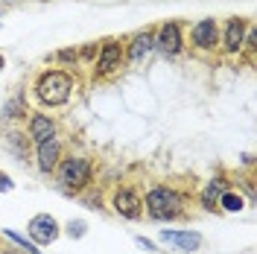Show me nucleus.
<instances>
[{
	"label": "nucleus",
	"mask_w": 257,
	"mask_h": 254,
	"mask_svg": "<svg viewBox=\"0 0 257 254\" xmlns=\"http://www.w3.org/2000/svg\"><path fill=\"white\" fill-rule=\"evenodd\" d=\"M79 91V79L73 70H62V67H47L41 70L35 82H32V96L41 108H62L67 105L73 94Z\"/></svg>",
	"instance_id": "nucleus-1"
},
{
	"label": "nucleus",
	"mask_w": 257,
	"mask_h": 254,
	"mask_svg": "<svg viewBox=\"0 0 257 254\" xmlns=\"http://www.w3.org/2000/svg\"><path fill=\"white\" fill-rule=\"evenodd\" d=\"M32 152H35V170L41 175H53L56 167H59V161L64 158V143L59 138H53V141L38 143Z\"/></svg>",
	"instance_id": "nucleus-13"
},
{
	"label": "nucleus",
	"mask_w": 257,
	"mask_h": 254,
	"mask_svg": "<svg viewBox=\"0 0 257 254\" xmlns=\"http://www.w3.org/2000/svg\"><path fill=\"white\" fill-rule=\"evenodd\" d=\"M0 120L9 123V126H15V123H21V120H27V96L24 94L9 96V99L0 105Z\"/></svg>",
	"instance_id": "nucleus-16"
},
{
	"label": "nucleus",
	"mask_w": 257,
	"mask_h": 254,
	"mask_svg": "<svg viewBox=\"0 0 257 254\" xmlns=\"http://www.w3.org/2000/svg\"><path fill=\"white\" fill-rule=\"evenodd\" d=\"M56 181L67 196H79L94 187V158L88 155H64L56 167Z\"/></svg>",
	"instance_id": "nucleus-3"
},
{
	"label": "nucleus",
	"mask_w": 257,
	"mask_h": 254,
	"mask_svg": "<svg viewBox=\"0 0 257 254\" xmlns=\"http://www.w3.org/2000/svg\"><path fill=\"white\" fill-rule=\"evenodd\" d=\"M158 242L161 245H167V248H178V251H199L202 245H205V237L199 234V231H178V228H164L158 231Z\"/></svg>",
	"instance_id": "nucleus-12"
},
{
	"label": "nucleus",
	"mask_w": 257,
	"mask_h": 254,
	"mask_svg": "<svg viewBox=\"0 0 257 254\" xmlns=\"http://www.w3.org/2000/svg\"><path fill=\"white\" fill-rule=\"evenodd\" d=\"M234 190H240V193H245V196H248V202H251V205H254V178H251V175H245V178H237V187H234Z\"/></svg>",
	"instance_id": "nucleus-22"
},
{
	"label": "nucleus",
	"mask_w": 257,
	"mask_h": 254,
	"mask_svg": "<svg viewBox=\"0 0 257 254\" xmlns=\"http://www.w3.org/2000/svg\"><path fill=\"white\" fill-rule=\"evenodd\" d=\"M135 245H138V248H144V251H149V254H158V251H161L158 242H152V239L141 237V234H135Z\"/></svg>",
	"instance_id": "nucleus-24"
},
{
	"label": "nucleus",
	"mask_w": 257,
	"mask_h": 254,
	"mask_svg": "<svg viewBox=\"0 0 257 254\" xmlns=\"http://www.w3.org/2000/svg\"><path fill=\"white\" fill-rule=\"evenodd\" d=\"M240 164L245 167V170H251V167H254V155H251V152H242V155H240Z\"/></svg>",
	"instance_id": "nucleus-26"
},
{
	"label": "nucleus",
	"mask_w": 257,
	"mask_h": 254,
	"mask_svg": "<svg viewBox=\"0 0 257 254\" xmlns=\"http://www.w3.org/2000/svg\"><path fill=\"white\" fill-rule=\"evenodd\" d=\"M190 50L202 53V56H213L219 53V21L216 18H199L190 27V35H184Z\"/></svg>",
	"instance_id": "nucleus-8"
},
{
	"label": "nucleus",
	"mask_w": 257,
	"mask_h": 254,
	"mask_svg": "<svg viewBox=\"0 0 257 254\" xmlns=\"http://www.w3.org/2000/svg\"><path fill=\"white\" fill-rule=\"evenodd\" d=\"M94 67V79L105 82L117 76L123 67H126V47H123V38H99V53H96V62L91 64Z\"/></svg>",
	"instance_id": "nucleus-4"
},
{
	"label": "nucleus",
	"mask_w": 257,
	"mask_h": 254,
	"mask_svg": "<svg viewBox=\"0 0 257 254\" xmlns=\"http://www.w3.org/2000/svg\"><path fill=\"white\" fill-rule=\"evenodd\" d=\"M0 21H3V6H0Z\"/></svg>",
	"instance_id": "nucleus-28"
},
{
	"label": "nucleus",
	"mask_w": 257,
	"mask_h": 254,
	"mask_svg": "<svg viewBox=\"0 0 257 254\" xmlns=\"http://www.w3.org/2000/svg\"><path fill=\"white\" fill-rule=\"evenodd\" d=\"M53 62L64 64V67H73V73H76V67H79V53H76V47H62L53 53Z\"/></svg>",
	"instance_id": "nucleus-19"
},
{
	"label": "nucleus",
	"mask_w": 257,
	"mask_h": 254,
	"mask_svg": "<svg viewBox=\"0 0 257 254\" xmlns=\"http://www.w3.org/2000/svg\"><path fill=\"white\" fill-rule=\"evenodd\" d=\"M144 213L161 225L178 222L187 216V193L176 190L173 184H152L144 193Z\"/></svg>",
	"instance_id": "nucleus-2"
},
{
	"label": "nucleus",
	"mask_w": 257,
	"mask_h": 254,
	"mask_svg": "<svg viewBox=\"0 0 257 254\" xmlns=\"http://www.w3.org/2000/svg\"><path fill=\"white\" fill-rule=\"evenodd\" d=\"M248 27H251V21L242 15H234L225 24H219V53L225 59H240L242 56V44H245Z\"/></svg>",
	"instance_id": "nucleus-5"
},
{
	"label": "nucleus",
	"mask_w": 257,
	"mask_h": 254,
	"mask_svg": "<svg viewBox=\"0 0 257 254\" xmlns=\"http://www.w3.org/2000/svg\"><path fill=\"white\" fill-rule=\"evenodd\" d=\"M27 237L41 248V245H53L56 239L62 237V225L56 216H50V213H35L30 222H27Z\"/></svg>",
	"instance_id": "nucleus-10"
},
{
	"label": "nucleus",
	"mask_w": 257,
	"mask_h": 254,
	"mask_svg": "<svg viewBox=\"0 0 257 254\" xmlns=\"http://www.w3.org/2000/svg\"><path fill=\"white\" fill-rule=\"evenodd\" d=\"M187 50V38H184V24L181 21H164L155 27V53L164 59H178Z\"/></svg>",
	"instance_id": "nucleus-7"
},
{
	"label": "nucleus",
	"mask_w": 257,
	"mask_h": 254,
	"mask_svg": "<svg viewBox=\"0 0 257 254\" xmlns=\"http://www.w3.org/2000/svg\"><path fill=\"white\" fill-rule=\"evenodd\" d=\"M76 53H79V67H82V64H94L96 62V53H99V41H88V44L76 47Z\"/></svg>",
	"instance_id": "nucleus-20"
},
{
	"label": "nucleus",
	"mask_w": 257,
	"mask_h": 254,
	"mask_svg": "<svg viewBox=\"0 0 257 254\" xmlns=\"http://www.w3.org/2000/svg\"><path fill=\"white\" fill-rule=\"evenodd\" d=\"M64 234L70 239H82L88 234V222H85V219H70V222L64 225Z\"/></svg>",
	"instance_id": "nucleus-21"
},
{
	"label": "nucleus",
	"mask_w": 257,
	"mask_h": 254,
	"mask_svg": "<svg viewBox=\"0 0 257 254\" xmlns=\"http://www.w3.org/2000/svg\"><path fill=\"white\" fill-rule=\"evenodd\" d=\"M245 50H248L251 56H254V50H257V27H254V24H251V27H248V32H245V44H242V53H245Z\"/></svg>",
	"instance_id": "nucleus-23"
},
{
	"label": "nucleus",
	"mask_w": 257,
	"mask_h": 254,
	"mask_svg": "<svg viewBox=\"0 0 257 254\" xmlns=\"http://www.w3.org/2000/svg\"><path fill=\"white\" fill-rule=\"evenodd\" d=\"M3 237L12 239V242H15V245H18V248H21L24 254H41V248H38V245H35L30 237H21L15 228H3Z\"/></svg>",
	"instance_id": "nucleus-18"
},
{
	"label": "nucleus",
	"mask_w": 257,
	"mask_h": 254,
	"mask_svg": "<svg viewBox=\"0 0 257 254\" xmlns=\"http://www.w3.org/2000/svg\"><path fill=\"white\" fill-rule=\"evenodd\" d=\"M0 138H3V149H6L12 158L24 161V164L32 158V149H35V146H32V141L27 138V132H24V129L9 126V129H3V135H0Z\"/></svg>",
	"instance_id": "nucleus-15"
},
{
	"label": "nucleus",
	"mask_w": 257,
	"mask_h": 254,
	"mask_svg": "<svg viewBox=\"0 0 257 254\" xmlns=\"http://www.w3.org/2000/svg\"><path fill=\"white\" fill-rule=\"evenodd\" d=\"M24 132H27V138L32 141V146H38V143H44V141L59 138V120L47 111H30Z\"/></svg>",
	"instance_id": "nucleus-11"
},
{
	"label": "nucleus",
	"mask_w": 257,
	"mask_h": 254,
	"mask_svg": "<svg viewBox=\"0 0 257 254\" xmlns=\"http://www.w3.org/2000/svg\"><path fill=\"white\" fill-rule=\"evenodd\" d=\"M123 47H126V64L128 67L144 64L146 59L155 53V27H144V30L132 32L128 38H123Z\"/></svg>",
	"instance_id": "nucleus-9"
},
{
	"label": "nucleus",
	"mask_w": 257,
	"mask_h": 254,
	"mask_svg": "<svg viewBox=\"0 0 257 254\" xmlns=\"http://www.w3.org/2000/svg\"><path fill=\"white\" fill-rule=\"evenodd\" d=\"M12 190H15V181H12V175L0 170V193H12Z\"/></svg>",
	"instance_id": "nucleus-25"
},
{
	"label": "nucleus",
	"mask_w": 257,
	"mask_h": 254,
	"mask_svg": "<svg viewBox=\"0 0 257 254\" xmlns=\"http://www.w3.org/2000/svg\"><path fill=\"white\" fill-rule=\"evenodd\" d=\"M242 207H245V196H242L240 190L228 187V190L219 196V213H240Z\"/></svg>",
	"instance_id": "nucleus-17"
},
{
	"label": "nucleus",
	"mask_w": 257,
	"mask_h": 254,
	"mask_svg": "<svg viewBox=\"0 0 257 254\" xmlns=\"http://www.w3.org/2000/svg\"><path fill=\"white\" fill-rule=\"evenodd\" d=\"M228 187H231V181H228L225 170H216V175H213L208 184L202 187V193H199V207H202L205 213H219V196H222Z\"/></svg>",
	"instance_id": "nucleus-14"
},
{
	"label": "nucleus",
	"mask_w": 257,
	"mask_h": 254,
	"mask_svg": "<svg viewBox=\"0 0 257 254\" xmlns=\"http://www.w3.org/2000/svg\"><path fill=\"white\" fill-rule=\"evenodd\" d=\"M3 67H6V56L0 53V73H3Z\"/></svg>",
	"instance_id": "nucleus-27"
},
{
	"label": "nucleus",
	"mask_w": 257,
	"mask_h": 254,
	"mask_svg": "<svg viewBox=\"0 0 257 254\" xmlns=\"http://www.w3.org/2000/svg\"><path fill=\"white\" fill-rule=\"evenodd\" d=\"M108 207L120 219H128V222H138L144 219V196L135 184H120L111 190V199H108Z\"/></svg>",
	"instance_id": "nucleus-6"
}]
</instances>
